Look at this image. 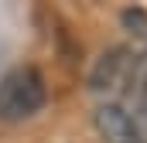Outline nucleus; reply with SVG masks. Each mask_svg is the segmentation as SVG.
Here are the masks:
<instances>
[{
    "label": "nucleus",
    "mask_w": 147,
    "mask_h": 143,
    "mask_svg": "<svg viewBox=\"0 0 147 143\" xmlns=\"http://www.w3.org/2000/svg\"><path fill=\"white\" fill-rule=\"evenodd\" d=\"M130 92H137V102L147 99V51L144 55H134V68H130Z\"/></svg>",
    "instance_id": "4"
},
{
    "label": "nucleus",
    "mask_w": 147,
    "mask_h": 143,
    "mask_svg": "<svg viewBox=\"0 0 147 143\" xmlns=\"http://www.w3.org/2000/svg\"><path fill=\"white\" fill-rule=\"evenodd\" d=\"M45 99H48V89H45L41 72L31 68V65L14 68L0 82V119L3 123H21V119L34 116L45 106Z\"/></svg>",
    "instance_id": "1"
},
{
    "label": "nucleus",
    "mask_w": 147,
    "mask_h": 143,
    "mask_svg": "<svg viewBox=\"0 0 147 143\" xmlns=\"http://www.w3.org/2000/svg\"><path fill=\"white\" fill-rule=\"evenodd\" d=\"M130 68H134V55L127 48H110L99 55L96 68L89 72V89L92 92H120L130 82Z\"/></svg>",
    "instance_id": "2"
},
{
    "label": "nucleus",
    "mask_w": 147,
    "mask_h": 143,
    "mask_svg": "<svg viewBox=\"0 0 147 143\" xmlns=\"http://www.w3.org/2000/svg\"><path fill=\"white\" fill-rule=\"evenodd\" d=\"M123 24H127L134 34L147 37V14L144 10H123Z\"/></svg>",
    "instance_id": "6"
},
{
    "label": "nucleus",
    "mask_w": 147,
    "mask_h": 143,
    "mask_svg": "<svg viewBox=\"0 0 147 143\" xmlns=\"http://www.w3.org/2000/svg\"><path fill=\"white\" fill-rule=\"evenodd\" d=\"M130 126H134V143H147V99L137 102L134 116H130Z\"/></svg>",
    "instance_id": "5"
},
{
    "label": "nucleus",
    "mask_w": 147,
    "mask_h": 143,
    "mask_svg": "<svg viewBox=\"0 0 147 143\" xmlns=\"http://www.w3.org/2000/svg\"><path fill=\"white\" fill-rule=\"evenodd\" d=\"M92 123L99 130V136L106 143H134V126H130V112L116 102H106L92 112Z\"/></svg>",
    "instance_id": "3"
}]
</instances>
